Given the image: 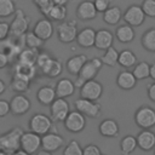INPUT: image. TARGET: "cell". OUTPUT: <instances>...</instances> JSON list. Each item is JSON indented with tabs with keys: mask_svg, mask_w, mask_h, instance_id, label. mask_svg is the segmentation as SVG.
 <instances>
[{
	"mask_svg": "<svg viewBox=\"0 0 155 155\" xmlns=\"http://www.w3.org/2000/svg\"><path fill=\"white\" fill-rule=\"evenodd\" d=\"M117 64L124 68H132L137 64V56L131 50H122L121 52H119Z\"/></svg>",
	"mask_w": 155,
	"mask_h": 155,
	"instance_id": "29",
	"label": "cell"
},
{
	"mask_svg": "<svg viewBox=\"0 0 155 155\" xmlns=\"http://www.w3.org/2000/svg\"><path fill=\"white\" fill-rule=\"evenodd\" d=\"M69 113H70V107L68 101L64 98H56L50 105V117L52 121L64 122Z\"/></svg>",
	"mask_w": 155,
	"mask_h": 155,
	"instance_id": "6",
	"label": "cell"
},
{
	"mask_svg": "<svg viewBox=\"0 0 155 155\" xmlns=\"http://www.w3.org/2000/svg\"><path fill=\"white\" fill-rule=\"evenodd\" d=\"M16 4L13 0H0V17L6 18L16 12Z\"/></svg>",
	"mask_w": 155,
	"mask_h": 155,
	"instance_id": "35",
	"label": "cell"
},
{
	"mask_svg": "<svg viewBox=\"0 0 155 155\" xmlns=\"http://www.w3.org/2000/svg\"><path fill=\"white\" fill-rule=\"evenodd\" d=\"M5 90H6V85H5V82L0 79V94H2V93L5 92Z\"/></svg>",
	"mask_w": 155,
	"mask_h": 155,
	"instance_id": "51",
	"label": "cell"
},
{
	"mask_svg": "<svg viewBox=\"0 0 155 155\" xmlns=\"http://www.w3.org/2000/svg\"><path fill=\"white\" fill-rule=\"evenodd\" d=\"M147 93H148V98L155 103V82L150 84L148 86V90H147Z\"/></svg>",
	"mask_w": 155,
	"mask_h": 155,
	"instance_id": "46",
	"label": "cell"
},
{
	"mask_svg": "<svg viewBox=\"0 0 155 155\" xmlns=\"http://www.w3.org/2000/svg\"><path fill=\"white\" fill-rule=\"evenodd\" d=\"M98 131L103 137H108V138H113L116 137L119 134V124L116 120L114 119H105L103 120L99 126H98Z\"/></svg>",
	"mask_w": 155,
	"mask_h": 155,
	"instance_id": "21",
	"label": "cell"
},
{
	"mask_svg": "<svg viewBox=\"0 0 155 155\" xmlns=\"http://www.w3.org/2000/svg\"><path fill=\"white\" fill-rule=\"evenodd\" d=\"M24 45L28 47V48H33V50H38L40 48L42 45H44V41L41 39H39L34 33L33 30L31 31H27L25 35H24Z\"/></svg>",
	"mask_w": 155,
	"mask_h": 155,
	"instance_id": "37",
	"label": "cell"
},
{
	"mask_svg": "<svg viewBox=\"0 0 155 155\" xmlns=\"http://www.w3.org/2000/svg\"><path fill=\"white\" fill-rule=\"evenodd\" d=\"M137 147L143 151H150L155 149V133L151 130H142L137 137Z\"/></svg>",
	"mask_w": 155,
	"mask_h": 155,
	"instance_id": "15",
	"label": "cell"
},
{
	"mask_svg": "<svg viewBox=\"0 0 155 155\" xmlns=\"http://www.w3.org/2000/svg\"><path fill=\"white\" fill-rule=\"evenodd\" d=\"M0 155H5V153H2V151L0 150Z\"/></svg>",
	"mask_w": 155,
	"mask_h": 155,
	"instance_id": "54",
	"label": "cell"
},
{
	"mask_svg": "<svg viewBox=\"0 0 155 155\" xmlns=\"http://www.w3.org/2000/svg\"><path fill=\"white\" fill-rule=\"evenodd\" d=\"M114 35L108 29H99L96 31V39H94V47L98 50H108L113 46Z\"/></svg>",
	"mask_w": 155,
	"mask_h": 155,
	"instance_id": "19",
	"label": "cell"
},
{
	"mask_svg": "<svg viewBox=\"0 0 155 155\" xmlns=\"http://www.w3.org/2000/svg\"><path fill=\"white\" fill-rule=\"evenodd\" d=\"M64 126H65L67 131H69L71 133H79L86 126V117L81 113L73 110L68 114L67 119L64 120Z\"/></svg>",
	"mask_w": 155,
	"mask_h": 155,
	"instance_id": "11",
	"label": "cell"
},
{
	"mask_svg": "<svg viewBox=\"0 0 155 155\" xmlns=\"http://www.w3.org/2000/svg\"><path fill=\"white\" fill-rule=\"evenodd\" d=\"M29 18L22 8H17L15 12V18L10 24V36L13 39H21L25 35L29 28Z\"/></svg>",
	"mask_w": 155,
	"mask_h": 155,
	"instance_id": "2",
	"label": "cell"
},
{
	"mask_svg": "<svg viewBox=\"0 0 155 155\" xmlns=\"http://www.w3.org/2000/svg\"><path fill=\"white\" fill-rule=\"evenodd\" d=\"M117 59H119V52L113 46L109 47L108 50H105L104 54L101 57V61H102L103 65H108V67L116 65L117 64Z\"/></svg>",
	"mask_w": 155,
	"mask_h": 155,
	"instance_id": "34",
	"label": "cell"
},
{
	"mask_svg": "<svg viewBox=\"0 0 155 155\" xmlns=\"http://www.w3.org/2000/svg\"><path fill=\"white\" fill-rule=\"evenodd\" d=\"M98 69L94 67V64L91 62V59L90 61H87L85 64H84V67H82V69L80 70V73H79V75H78V78H80L82 81H90V80H94V78H96V75L98 74Z\"/></svg>",
	"mask_w": 155,
	"mask_h": 155,
	"instance_id": "31",
	"label": "cell"
},
{
	"mask_svg": "<svg viewBox=\"0 0 155 155\" xmlns=\"http://www.w3.org/2000/svg\"><path fill=\"white\" fill-rule=\"evenodd\" d=\"M67 7L65 6H53L50 11V13L47 15V19H50L51 22L52 21H64L67 18Z\"/></svg>",
	"mask_w": 155,
	"mask_h": 155,
	"instance_id": "36",
	"label": "cell"
},
{
	"mask_svg": "<svg viewBox=\"0 0 155 155\" xmlns=\"http://www.w3.org/2000/svg\"><path fill=\"white\" fill-rule=\"evenodd\" d=\"M150 78L154 80V82H155V63H153V64H150Z\"/></svg>",
	"mask_w": 155,
	"mask_h": 155,
	"instance_id": "50",
	"label": "cell"
},
{
	"mask_svg": "<svg viewBox=\"0 0 155 155\" xmlns=\"http://www.w3.org/2000/svg\"><path fill=\"white\" fill-rule=\"evenodd\" d=\"M63 155H82V148L80 143L75 139H71L63 150Z\"/></svg>",
	"mask_w": 155,
	"mask_h": 155,
	"instance_id": "39",
	"label": "cell"
},
{
	"mask_svg": "<svg viewBox=\"0 0 155 155\" xmlns=\"http://www.w3.org/2000/svg\"><path fill=\"white\" fill-rule=\"evenodd\" d=\"M134 122L142 130H151L155 126V110L149 105L139 107L134 113Z\"/></svg>",
	"mask_w": 155,
	"mask_h": 155,
	"instance_id": "3",
	"label": "cell"
},
{
	"mask_svg": "<svg viewBox=\"0 0 155 155\" xmlns=\"http://www.w3.org/2000/svg\"><path fill=\"white\" fill-rule=\"evenodd\" d=\"M10 113V102L6 99H0V117L6 116Z\"/></svg>",
	"mask_w": 155,
	"mask_h": 155,
	"instance_id": "45",
	"label": "cell"
},
{
	"mask_svg": "<svg viewBox=\"0 0 155 155\" xmlns=\"http://www.w3.org/2000/svg\"><path fill=\"white\" fill-rule=\"evenodd\" d=\"M8 58H7V56L6 54H2V53H0V69H4L5 67H7L8 65Z\"/></svg>",
	"mask_w": 155,
	"mask_h": 155,
	"instance_id": "47",
	"label": "cell"
},
{
	"mask_svg": "<svg viewBox=\"0 0 155 155\" xmlns=\"http://www.w3.org/2000/svg\"><path fill=\"white\" fill-rule=\"evenodd\" d=\"M140 44L148 52H155V28H149L140 38Z\"/></svg>",
	"mask_w": 155,
	"mask_h": 155,
	"instance_id": "30",
	"label": "cell"
},
{
	"mask_svg": "<svg viewBox=\"0 0 155 155\" xmlns=\"http://www.w3.org/2000/svg\"><path fill=\"white\" fill-rule=\"evenodd\" d=\"M102 155H103V154H102Z\"/></svg>",
	"mask_w": 155,
	"mask_h": 155,
	"instance_id": "57",
	"label": "cell"
},
{
	"mask_svg": "<svg viewBox=\"0 0 155 155\" xmlns=\"http://www.w3.org/2000/svg\"><path fill=\"white\" fill-rule=\"evenodd\" d=\"M57 38L63 44H70L76 40L78 35V27H76V21L70 19V21H63L61 22L57 28Z\"/></svg>",
	"mask_w": 155,
	"mask_h": 155,
	"instance_id": "5",
	"label": "cell"
},
{
	"mask_svg": "<svg viewBox=\"0 0 155 155\" xmlns=\"http://www.w3.org/2000/svg\"><path fill=\"white\" fill-rule=\"evenodd\" d=\"M116 84L121 90H132L137 85V79L130 70H121L116 76Z\"/></svg>",
	"mask_w": 155,
	"mask_h": 155,
	"instance_id": "22",
	"label": "cell"
},
{
	"mask_svg": "<svg viewBox=\"0 0 155 155\" xmlns=\"http://www.w3.org/2000/svg\"><path fill=\"white\" fill-rule=\"evenodd\" d=\"M122 18V11L119 6H110L103 13V21L109 25H116Z\"/></svg>",
	"mask_w": 155,
	"mask_h": 155,
	"instance_id": "28",
	"label": "cell"
},
{
	"mask_svg": "<svg viewBox=\"0 0 155 155\" xmlns=\"http://www.w3.org/2000/svg\"><path fill=\"white\" fill-rule=\"evenodd\" d=\"M94 39H96V30L91 27H86L82 28L80 31H78L75 41L80 47L91 48L94 46Z\"/></svg>",
	"mask_w": 155,
	"mask_h": 155,
	"instance_id": "18",
	"label": "cell"
},
{
	"mask_svg": "<svg viewBox=\"0 0 155 155\" xmlns=\"http://www.w3.org/2000/svg\"><path fill=\"white\" fill-rule=\"evenodd\" d=\"M82 155H102V151L96 144H87L82 148Z\"/></svg>",
	"mask_w": 155,
	"mask_h": 155,
	"instance_id": "42",
	"label": "cell"
},
{
	"mask_svg": "<svg viewBox=\"0 0 155 155\" xmlns=\"http://www.w3.org/2000/svg\"><path fill=\"white\" fill-rule=\"evenodd\" d=\"M53 24L50 19L47 18H42V19H39L34 28H33V33L39 38L41 39L42 41H46V40H50L51 36L53 35Z\"/></svg>",
	"mask_w": 155,
	"mask_h": 155,
	"instance_id": "14",
	"label": "cell"
},
{
	"mask_svg": "<svg viewBox=\"0 0 155 155\" xmlns=\"http://www.w3.org/2000/svg\"><path fill=\"white\" fill-rule=\"evenodd\" d=\"M53 6H65L68 0H50Z\"/></svg>",
	"mask_w": 155,
	"mask_h": 155,
	"instance_id": "48",
	"label": "cell"
},
{
	"mask_svg": "<svg viewBox=\"0 0 155 155\" xmlns=\"http://www.w3.org/2000/svg\"><path fill=\"white\" fill-rule=\"evenodd\" d=\"M122 19L125 21V24H128L130 27H139L145 21V15L139 5H131L126 8V11L122 13Z\"/></svg>",
	"mask_w": 155,
	"mask_h": 155,
	"instance_id": "10",
	"label": "cell"
},
{
	"mask_svg": "<svg viewBox=\"0 0 155 155\" xmlns=\"http://www.w3.org/2000/svg\"><path fill=\"white\" fill-rule=\"evenodd\" d=\"M115 36L120 42L128 44V42H132L134 40L136 33H134V29L132 27H130L128 24H121L116 28Z\"/></svg>",
	"mask_w": 155,
	"mask_h": 155,
	"instance_id": "26",
	"label": "cell"
},
{
	"mask_svg": "<svg viewBox=\"0 0 155 155\" xmlns=\"http://www.w3.org/2000/svg\"><path fill=\"white\" fill-rule=\"evenodd\" d=\"M103 94V86L97 80L86 81L80 88V98L88 99L92 102H98Z\"/></svg>",
	"mask_w": 155,
	"mask_h": 155,
	"instance_id": "7",
	"label": "cell"
},
{
	"mask_svg": "<svg viewBox=\"0 0 155 155\" xmlns=\"http://www.w3.org/2000/svg\"><path fill=\"white\" fill-rule=\"evenodd\" d=\"M36 75V67L35 65H25L21 63H15L12 69V78L23 79L27 81H31Z\"/></svg>",
	"mask_w": 155,
	"mask_h": 155,
	"instance_id": "17",
	"label": "cell"
},
{
	"mask_svg": "<svg viewBox=\"0 0 155 155\" xmlns=\"http://www.w3.org/2000/svg\"><path fill=\"white\" fill-rule=\"evenodd\" d=\"M154 155H155V149H154Z\"/></svg>",
	"mask_w": 155,
	"mask_h": 155,
	"instance_id": "56",
	"label": "cell"
},
{
	"mask_svg": "<svg viewBox=\"0 0 155 155\" xmlns=\"http://www.w3.org/2000/svg\"><path fill=\"white\" fill-rule=\"evenodd\" d=\"M76 16L81 21H92L97 16V10L91 0L81 1L76 7Z\"/></svg>",
	"mask_w": 155,
	"mask_h": 155,
	"instance_id": "16",
	"label": "cell"
},
{
	"mask_svg": "<svg viewBox=\"0 0 155 155\" xmlns=\"http://www.w3.org/2000/svg\"><path fill=\"white\" fill-rule=\"evenodd\" d=\"M64 145V139L58 133L48 132L45 136H41V150L47 153H53L61 149Z\"/></svg>",
	"mask_w": 155,
	"mask_h": 155,
	"instance_id": "13",
	"label": "cell"
},
{
	"mask_svg": "<svg viewBox=\"0 0 155 155\" xmlns=\"http://www.w3.org/2000/svg\"><path fill=\"white\" fill-rule=\"evenodd\" d=\"M21 149L29 155H35L41 149V136L30 131L23 132L21 137Z\"/></svg>",
	"mask_w": 155,
	"mask_h": 155,
	"instance_id": "9",
	"label": "cell"
},
{
	"mask_svg": "<svg viewBox=\"0 0 155 155\" xmlns=\"http://www.w3.org/2000/svg\"><path fill=\"white\" fill-rule=\"evenodd\" d=\"M30 87V82L23 79H17V78H12L11 80V88L17 92V94H22L27 91H29Z\"/></svg>",
	"mask_w": 155,
	"mask_h": 155,
	"instance_id": "38",
	"label": "cell"
},
{
	"mask_svg": "<svg viewBox=\"0 0 155 155\" xmlns=\"http://www.w3.org/2000/svg\"><path fill=\"white\" fill-rule=\"evenodd\" d=\"M52 57L47 53V52H40L39 54H38V59H36V67L38 68H42L46 63H48V61L51 59Z\"/></svg>",
	"mask_w": 155,
	"mask_h": 155,
	"instance_id": "43",
	"label": "cell"
},
{
	"mask_svg": "<svg viewBox=\"0 0 155 155\" xmlns=\"http://www.w3.org/2000/svg\"><path fill=\"white\" fill-rule=\"evenodd\" d=\"M87 62V57L85 54H75L73 57H70L67 63H65V68L68 70V73H70L71 75H79L80 70L82 69L84 64Z\"/></svg>",
	"mask_w": 155,
	"mask_h": 155,
	"instance_id": "24",
	"label": "cell"
},
{
	"mask_svg": "<svg viewBox=\"0 0 155 155\" xmlns=\"http://www.w3.org/2000/svg\"><path fill=\"white\" fill-rule=\"evenodd\" d=\"M40 70H41L42 75H45V76H47L50 79H53V78H57V76H59L62 74L63 64H62V62H59V61H57L54 58H51L48 61V63H46Z\"/></svg>",
	"mask_w": 155,
	"mask_h": 155,
	"instance_id": "25",
	"label": "cell"
},
{
	"mask_svg": "<svg viewBox=\"0 0 155 155\" xmlns=\"http://www.w3.org/2000/svg\"><path fill=\"white\" fill-rule=\"evenodd\" d=\"M13 155H29V154H28V153H25V151H23L22 149H19V150H17Z\"/></svg>",
	"mask_w": 155,
	"mask_h": 155,
	"instance_id": "53",
	"label": "cell"
},
{
	"mask_svg": "<svg viewBox=\"0 0 155 155\" xmlns=\"http://www.w3.org/2000/svg\"><path fill=\"white\" fill-rule=\"evenodd\" d=\"M23 130L19 126H16L0 136V150L5 154H15L21 149V137Z\"/></svg>",
	"mask_w": 155,
	"mask_h": 155,
	"instance_id": "1",
	"label": "cell"
},
{
	"mask_svg": "<svg viewBox=\"0 0 155 155\" xmlns=\"http://www.w3.org/2000/svg\"><path fill=\"white\" fill-rule=\"evenodd\" d=\"M137 148V139L132 134L125 136L120 142V150L122 155H130L132 154Z\"/></svg>",
	"mask_w": 155,
	"mask_h": 155,
	"instance_id": "32",
	"label": "cell"
},
{
	"mask_svg": "<svg viewBox=\"0 0 155 155\" xmlns=\"http://www.w3.org/2000/svg\"><path fill=\"white\" fill-rule=\"evenodd\" d=\"M35 155H52V153H47V151H45V150H39Z\"/></svg>",
	"mask_w": 155,
	"mask_h": 155,
	"instance_id": "52",
	"label": "cell"
},
{
	"mask_svg": "<svg viewBox=\"0 0 155 155\" xmlns=\"http://www.w3.org/2000/svg\"><path fill=\"white\" fill-rule=\"evenodd\" d=\"M56 91H54V87L52 86H48V85H45V86H41L38 92H36V99L40 104L42 105H51L52 102L56 99Z\"/></svg>",
	"mask_w": 155,
	"mask_h": 155,
	"instance_id": "23",
	"label": "cell"
},
{
	"mask_svg": "<svg viewBox=\"0 0 155 155\" xmlns=\"http://www.w3.org/2000/svg\"><path fill=\"white\" fill-rule=\"evenodd\" d=\"M145 17L155 18V0H143L140 5Z\"/></svg>",
	"mask_w": 155,
	"mask_h": 155,
	"instance_id": "40",
	"label": "cell"
},
{
	"mask_svg": "<svg viewBox=\"0 0 155 155\" xmlns=\"http://www.w3.org/2000/svg\"><path fill=\"white\" fill-rule=\"evenodd\" d=\"M31 103L24 94H16L10 101V113L15 116H22L29 111Z\"/></svg>",
	"mask_w": 155,
	"mask_h": 155,
	"instance_id": "12",
	"label": "cell"
},
{
	"mask_svg": "<svg viewBox=\"0 0 155 155\" xmlns=\"http://www.w3.org/2000/svg\"><path fill=\"white\" fill-rule=\"evenodd\" d=\"M54 91H56V97L57 98H67L74 94L75 92V86L74 82L70 79L63 78L61 80L57 81L56 86H54Z\"/></svg>",
	"mask_w": 155,
	"mask_h": 155,
	"instance_id": "20",
	"label": "cell"
},
{
	"mask_svg": "<svg viewBox=\"0 0 155 155\" xmlns=\"http://www.w3.org/2000/svg\"><path fill=\"white\" fill-rule=\"evenodd\" d=\"M132 74L134 75V78L138 80H144V79H148L150 76V64L145 61H142V62H138L134 67H133V70H132Z\"/></svg>",
	"mask_w": 155,
	"mask_h": 155,
	"instance_id": "33",
	"label": "cell"
},
{
	"mask_svg": "<svg viewBox=\"0 0 155 155\" xmlns=\"http://www.w3.org/2000/svg\"><path fill=\"white\" fill-rule=\"evenodd\" d=\"M111 0H93V5L97 10V12L104 13L109 7H110Z\"/></svg>",
	"mask_w": 155,
	"mask_h": 155,
	"instance_id": "41",
	"label": "cell"
},
{
	"mask_svg": "<svg viewBox=\"0 0 155 155\" xmlns=\"http://www.w3.org/2000/svg\"><path fill=\"white\" fill-rule=\"evenodd\" d=\"M5 155H13V154H5Z\"/></svg>",
	"mask_w": 155,
	"mask_h": 155,
	"instance_id": "55",
	"label": "cell"
},
{
	"mask_svg": "<svg viewBox=\"0 0 155 155\" xmlns=\"http://www.w3.org/2000/svg\"><path fill=\"white\" fill-rule=\"evenodd\" d=\"M75 105V110L81 113L85 117H97L101 114L102 110V105L98 102H92L88 99H84V98H78L74 102Z\"/></svg>",
	"mask_w": 155,
	"mask_h": 155,
	"instance_id": "8",
	"label": "cell"
},
{
	"mask_svg": "<svg viewBox=\"0 0 155 155\" xmlns=\"http://www.w3.org/2000/svg\"><path fill=\"white\" fill-rule=\"evenodd\" d=\"M28 125H29L30 132L39 134V136H45L52 128V120L46 114L38 113V114H34L29 119Z\"/></svg>",
	"mask_w": 155,
	"mask_h": 155,
	"instance_id": "4",
	"label": "cell"
},
{
	"mask_svg": "<svg viewBox=\"0 0 155 155\" xmlns=\"http://www.w3.org/2000/svg\"><path fill=\"white\" fill-rule=\"evenodd\" d=\"M39 51L33 48H23L21 53L17 57V63L25 64V65H35L36 67V59H38Z\"/></svg>",
	"mask_w": 155,
	"mask_h": 155,
	"instance_id": "27",
	"label": "cell"
},
{
	"mask_svg": "<svg viewBox=\"0 0 155 155\" xmlns=\"http://www.w3.org/2000/svg\"><path fill=\"white\" fill-rule=\"evenodd\" d=\"M33 2L36 5V7H38V8H40V7L45 6L46 4H48V2H50V0H33Z\"/></svg>",
	"mask_w": 155,
	"mask_h": 155,
	"instance_id": "49",
	"label": "cell"
},
{
	"mask_svg": "<svg viewBox=\"0 0 155 155\" xmlns=\"http://www.w3.org/2000/svg\"><path fill=\"white\" fill-rule=\"evenodd\" d=\"M10 35V24L7 22H0V41L7 39Z\"/></svg>",
	"mask_w": 155,
	"mask_h": 155,
	"instance_id": "44",
	"label": "cell"
}]
</instances>
